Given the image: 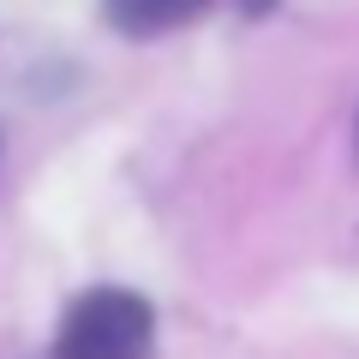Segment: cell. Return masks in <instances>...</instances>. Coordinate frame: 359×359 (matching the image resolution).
I'll list each match as a JSON object with an SVG mask.
<instances>
[{
  "label": "cell",
  "mask_w": 359,
  "mask_h": 359,
  "mask_svg": "<svg viewBox=\"0 0 359 359\" xmlns=\"http://www.w3.org/2000/svg\"><path fill=\"white\" fill-rule=\"evenodd\" d=\"M210 0H108V18H114L126 36H162L180 30L186 18H198Z\"/></svg>",
  "instance_id": "cell-2"
},
{
  "label": "cell",
  "mask_w": 359,
  "mask_h": 359,
  "mask_svg": "<svg viewBox=\"0 0 359 359\" xmlns=\"http://www.w3.org/2000/svg\"><path fill=\"white\" fill-rule=\"evenodd\" d=\"M150 347L156 311L126 287H90L84 299H72L54 335V359H150Z\"/></svg>",
  "instance_id": "cell-1"
}]
</instances>
